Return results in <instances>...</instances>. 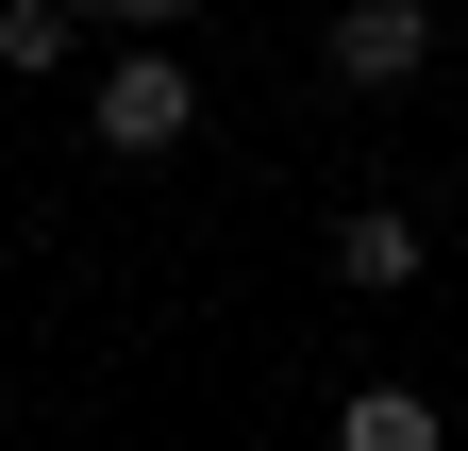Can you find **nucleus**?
<instances>
[{"label":"nucleus","mask_w":468,"mask_h":451,"mask_svg":"<svg viewBox=\"0 0 468 451\" xmlns=\"http://www.w3.org/2000/svg\"><path fill=\"white\" fill-rule=\"evenodd\" d=\"M185 134H201L185 50H167V34H151V50H117V68H101V151H117V167H151V151H185Z\"/></svg>","instance_id":"nucleus-1"},{"label":"nucleus","mask_w":468,"mask_h":451,"mask_svg":"<svg viewBox=\"0 0 468 451\" xmlns=\"http://www.w3.org/2000/svg\"><path fill=\"white\" fill-rule=\"evenodd\" d=\"M419 50H435V0H335V84H419Z\"/></svg>","instance_id":"nucleus-2"},{"label":"nucleus","mask_w":468,"mask_h":451,"mask_svg":"<svg viewBox=\"0 0 468 451\" xmlns=\"http://www.w3.org/2000/svg\"><path fill=\"white\" fill-rule=\"evenodd\" d=\"M335 285H351V301H401V285H419V217H401V201L335 217Z\"/></svg>","instance_id":"nucleus-3"},{"label":"nucleus","mask_w":468,"mask_h":451,"mask_svg":"<svg viewBox=\"0 0 468 451\" xmlns=\"http://www.w3.org/2000/svg\"><path fill=\"white\" fill-rule=\"evenodd\" d=\"M335 451H452V418L419 402V384H351V402H335Z\"/></svg>","instance_id":"nucleus-4"},{"label":"nucleus","mask_w":468,"mask_h":451,"mask_svg":"<svg viewBox=\"0 0 468 451\" xmlns=\"http://www.w3.org/2000/svg\"><path fill=\"white\" fill-rule=\"evenodd\" d=\"M68 34H84L68 0H0V68H17V84H50V68H68Z\"/></svg>","instance_id":"nucleus-5"},{"label":"nucleus","mask_w":468,"mask_h":451,"mask_svg":"<svg viewBox=\"0 0 468 451\" xmlns=\"http://www.w3.org/2000/svg\"><path fill=\"white\" fill-rule=\"evenodd\" d=\"M117 17H134V34H185V17H201V0H117Z\"/></svg>","instance_id":"nucleus-6"},{"label":"nucleus","mask_w":468,"mask_h":451,"mask_svg":"<svg viewBox=\"0 0 468 451\" xmlns=\"http://www.w3.org/2000/svg\"><path fill=\"white\" fill-rule=\"evenodd\" d=\"M68 17H117V0H68Z\"/></svg>","instance_id":"nucleus-7"}]
</instances>
